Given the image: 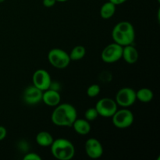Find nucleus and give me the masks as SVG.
<instances>
[{"instance_id":"obj_1","label":"nucleus","mask_w":160,"mask_h":160,"mask_svg":"<svg viewBox=\"0 0 160 160\" xmlns=\"http://www.w3.org/2000/svg\"><path fill=\"white\" fill-rule=\"evenodd\" d=\"M77 118L76 109L70 103H59L55 107L51 115L52 123L56 126L63 128H71Z\"/></svg>"},{"instance_id":"obj_2","label":"nucleus","mask_w":160,"mask_h":160,"mask_svg":"<svg viewBox=\"0 0 160 160\" xmlns=\"http://www.w3.org/2000/svg\"><path fill=\"white\" fill-rule=\"evenodd\" d=\"M113 42L121 46L133 45L135 41V30L129 21H120L114 26L112 31Z\"/></svg>"},{"instance_id":"obj_3","label":"nucleus","mask_w":160,"mask_h":160,"mask_svg":"<svg viewBox=\"0 0 160 160\" xmlns=\"http://www.w3.org/2000/svg\"><path fill=\"white\" fill-rule=\"evenodd\" d=\"M50 148L52 155L56 159L70 160L75 155L74 145L68 139H55Z\"/></svg>"},{"instance_id":"obj_4","label":"nucleus","mask_w":160,"mask_h":160,"mask_svg":"<svg viewBox=\"0 0 160 160\" xmlns=\"http://www.w3.org/2000/svg\"><path fill=\"white\" fill-rule=\"evenodd\" d=\"M48 60L53 67L59 70L67 68L71 61L69 53L59 48H52L48 52Z\"/></svg>"},{"instance_id":"obj_5","label":"nucleus","mask_w":160,"mask_h":160,"mask_svg":"<svg viewBox=\"0 0 160 160\" xmlns=\"http://www.w3.org/2000/svg\"><path fill=\"white\" fill-rule=\"evenodd\" d=\"M112 124L119 129H126L133 124L134 116L133 112L128 108L117 109V112L112 115Z\"/></svg>"},{"instance_id":"obj_6","label":"nucleus","mask_w":160,"mask_h":160,"mask_svg":"<svg viewBox=\"0 0 160 160\" xmlns=\"http://www.w3.org/2000/svg\"><path fill=\"white\" fill-rule=\"evenodd\" d=\"M123 46L116 42L106 45L101 53V59L106 63H114L122 59Z\"/></svg>"},{"instance_id":"obj_7","label":"nucleus","mask_w":160,"mask_h":160,"mask_svg":"<svg viewBox=\"0 0 160 160\" xmlns=\"http://www.w3.org/2000/svg\"><path fill=\"white\" fill-rule=\"evenodd\" d=\"M95 108L98 116L104 118H111L118 109V105L115 99L110 98H102L96 102Z\"/></svg>"},{"instance_id":"obj_8","label":"nucleus","mask_w":160,"mask_h":160,"mask_svg":"<svg viewBox=\"0 0 160 160\" xmlns=\"http://www.w3.org/2000/svg\"><path fill=\"white\" fill-rule=\"evenodd\" d=\"M136 100V91L131 88H122L116 94V102L123 108L131 107L135 103Z\"/></svg>"},{"instance_id":"obj_9","label":"nucleus","mask_w":160,"mask_h":160,"mask_svg":"<svg viewBox=\"0 0 160 160\" xmlns=\"http://www.w3.org/2000/svg\"><path fill=\"white\" fill-rule=\"evenodd\" d=\"M32 84L42 92L50 88L52 78L49 73L44 69H38L32 75Z\"/></svg>"},{"instance_id":"obj_10","label":"nucleus","mask_w":160,"mask_h":160,"mask_svg":"<svg viewBox=\"0 0 160 160\" xmlns=\"http://www.w3.org/2000/svg\"><path fill=\"white\" fill-rule=\"evenodd\" d=\"M84 150L89 158L97 159L103 155V147L101 142L95 138H88L84 144Z\"/></svg>"},{"instance_id":"obj_11","label":"nucleus","mask_w":160,"mask_h":160,"mask_svg":"<svg viewBox=\"0 0 160 160\" xmlns=\"http://www.w3.org/2000/svg\"><path fill=\"white\" fill-rule=\"evenodd\" d=\"M42 93L43 92L42 90L36 88L33 84L28 86L23 92V102L29 106L38 104L42 100Z\"/></svg>"},{"instance_id":"obj_12","label":"nucleus","mask_w":160,"mask_h":160,"mask_svg":"<svg viewBox=\"0 0 160 160\" xmlns=\"http://www.w3.org/2000/svg\"><path fill=\"white\" fill-rule=\"evenodd\" d=\"M60 101L61 95L59 91L48 88L44 91L42 93V102H43L46 106H50V107H56L60 103Z\"/></svg>"},{"instance_id":"obj_13","label":"nucleus","mask_w":160,"mask_h":160,"mask_svg":"<svg viewBox=\"0 0 160 160\" xmlns=\"http://www.w3.org/2000/svg\"><path fill=\"white\" fill-rule=\"evenodd\" d=\"M138 52L137 48L133 45H126L123 47V53H122V59L128 64H134L138 60Z\"/></svg>"},{"instance_id":"obj_14","label":"nucleus","mask_w":160,"mask_h":160,"mask_svg":"<svg viewBox=\"0 0 160 160\" xmlns=\"http://www.w3.org/2000/svg\"><path fill=\"white\" fill-rule=\"evenodd\" d=\"M72 128H73L75 132L80 135H86L90 133L92 130L90 122L88 121L85 119H78L73 122Z\"/></svg>"},{"instance_id":"obj_15","label":"nucleus","mask_w":160,"mask_h":160,"mask_svg":"<svg viewBox=\"0 0 160 160\" xmlns=\"http://www.w3.org/2000/svg\"><path fill=\"white\" fill-rule=\"evenodd\" d=\"M36 142L42 147H50L54 141L52 135L48 131H40L35 138Z\"/></svg>"},{"instance_id":"obj_16","label":"nucleus","mask_w":160,"mask_h":160,"mask_svg":"<svg viewBox=\"0 0 160 160\" xmlns=\"http://www.w3.org/2000/svg\"><path fill=\"white\" fill-rule=\"evenodd\" d=\"M116 7L117 6L108 1L105 2L100 9V16L104 20H108L113 17L116 12Z\"/></svg>"},{"instance_id":"obj_17","label":"nucleus","mask_w":160,"mask_h":160,"mask_svg":"<svg viewBox=\"0 0 160 160\" xmlns=\"http://www.w3.org/2000/svg\"><path fill=\"white\" fill-rule=\"evenodd\" d=\"M153 98H154L153 92L148 88H142L136 91V98L142 102H149L153 99Z\"/></svg>"},{"instance_id":"obj_18","label":"nucleus","mask_w":160,"mask_h":160,"mask_svg":"<svg viewBox=\"0 0 160 160\" xmlns=\"http://www.w3.org/2000/svg\"><path fill=\"white\" fill-rule=\"evenodd\" d=\"M86 55V48L83 45H77L69 53L71 61H79L82 59Z\"/></svg>"},{"instance_id":"obj_19","label":"nucleus","mask_w":160,"mask_h":160,"mask_svg":"<svg viewBox=\"0 0 160 160\" xmlns=\"http://www.w3.org/2000/svg\"><path fill=\"white\" fill-rule=\"evenodd\" d=\"M98 117H99V116H98V112L95 107L88 108L84 112V119L89 122L94 121L98 118Z\"/></svg>"},{"instance_id":"obj_20","label":"nucleus","mask_w":160,"mask_h":160,"mask_svg":"<svg viewBox=\"0 0 160 160\" xmlns=\"http://www.w3.org/2000/svg\"><path fill=\"white\" fill-rule=\"evenodd\" d=\"M101 92V88L96 84H93L89 86L87 89V95L89 98H95L98 96Z\"/></svg>"},{"instance_id":"obj_21","label":"nucleus","mask_w":160,"mask_h":160,"mask_svg":"<svg viewBox=\"0 0 160 160\" xmlns=\"http://www.w3.org/2000/svg\"><path fill=\"white\" fill-rule=\"evenodd\" d=\"M23 160H42V157L35 152H28L23 157Z\"/></svg>"},{"instance_id":"obj_22","label":"nucleus","mask_w":160,"mask_h":160,"mask_svg":"<svg viewBox=\"0 0 160 160\" xmlns=\"http://www.w3.org/2000/svg\"><path fill=\"white\" fill-rule=\"evenodd\" d=\"M57 2L56 0H43L42 3H43V6L46 8H50L56 5V3Z\"/></svg>"},{"instance_id":"obj_23","label":"nucleus","mask_w":160,"mask_h":160,"mask_svg":"<svg viewBox=\"0 0 160 160\" xmlns=\"http://www.w3.org/2000/svg\"><path fill=\"white\" fill-rule=\"evenodd\" d=\"M7 135V131L6 128L3 126H0V141H2L3 139L6 138Z\"/></svg>"},{"instance_id":"obj_24","label":"nucleus","mask_w":160,"mask_h":160,"mask_svg":"<svg viewBox=\"0 0 160 160\" xmlns=\"http://www.w3.org/2000/svg\"><path fill=\"white\" fill-rule=\"evenodd\" d=\"M108 1L111 2L113 3L116 6H120V5H122L124 2H126L128 0H108Z\"/></svg>"},{"instance_id":"obj_25","label":"nucleus","mask_w":160,"mask_h":160,"mask_svg":"<svg viewBox=\"0 0 160 160\" xmlns=\"http://www.w3.org/2000/svg\"><path fill=\"white\" fill-rule=\"evenodd\" d=\"M68 0H56V2H67Z\"/></svg>"},{"instance_id":"obj_26","label":"nucleus","mask_w":160,"mask_h":160,"mask_svg":"<svg viewBox=\"0 0 160 160\" xmlns=\"http://www.w3.org/2000/svg\"><path fill=\"white\" fill-rule=\"evenodd\" d=\"M5 2V0H0V3H2V2Z\"/></svg>"},{"instance_id":"obj_27","label":"nucleus","mask_w":160,"mask_h":160,"mask_svg":"<svg viewBox=\"0 0 160 160\" xmlns=\"http://www.w3.org/2000/svg\"><path fill=\"white\" fill-rule=\"evenodd\" d=\"M160 1V0H158V2H159Z\"/></svg>"}]
</instances>
